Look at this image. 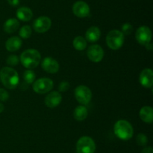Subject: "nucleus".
Listing matches in <instances>:
<instances>
[{
  "instance_id": "1",
  "label": "nucleus",
  "mask_w": 153,
  "mask_h": 153,
  "mask_svg": "<svg viewBox=\"0 0 153 153\" xmlns=\"http://www.w3.org/2000/svg\"><path fill=\"white\" fill-rule=\"evenodd\" d=\"M0 80L4 87L14 89L19 82V74L10 67H4L0 70Z\"/></svg>"
},
{
  "instance_id": "2",
  "label": "nucleus",
  "mask_w": 153,
  "mask_h": 153,
  "mask_svg": "<svg viewBox=\"0 0 153 153\" xmlns=\"http://www.w3.org/2000/svg\"><path fill=\"white\" fill-rule=\"evenodd\" d=\"M41 56L35 49H28L23 51L20 56V62L22 65L28 69H32L40 64Z\"/></svg>"
},
{
  "instance_id": "3",
  "label": "nucleus",
  "mask_w": 153,
  "mask_h": 153,
  "mask_svg": "<svg viewBox=\"0 0 153 153\" xmlns=\"http://www.w3.org/2000/svg\"><path fill=\"white\" fill-rule=\"evenodd\" d=\"M114 130L115 135L123 140L131 139L134 134V130L131 124L128 121L123 119L119 120L115 123Z\"/></svg>"
},
{
  "instance_id": "4",
  "label": "nucleus",
  "mask_w": 153,
  "mask_h": 153,
  "mask_svg": "<svg viewBox=\"0 0 153 153\" xmlns=\"http://www.w3.org/2000/svg\"><path fill=\"white\" fill-rule=\"evenodd\" d=\"M106 42L109 48L114 50L120 49L124 43V34L119 30L114 29L108 32L106 37Z\"/></svg>"
},
{
  "instance_id": "5",
  "label": "nucleus",
  "mask_w": 153,
  "mask_h": 153,
  "mask_svg": "<svg viewBox=\"0 0 153 153\" xmlns=\"http://www.w3.org/2000/svg\"><path fill=\"white\" fill-rule=\"evenodd\" d=\"M96 151V144L94 140L88 136L79 138L76 143L77 153H94Z\"/></svg>"
},
{
  "instance_id": "6",
  "label": "nucleus",
  "mask_w": 153,
  "mask_h": 153,
  "mask_svg": "<svg viewBox=\"0 0 153 153\" xmlns=\"http://www.w3.org/2000/svg\"><path fill=\"white\" fill-rule=\"evenodd\" d=\"M75 98L81 104H88L92 98V92L86 86H79L74 92Z\"/></svg>"
},
{
  "instance_id": "7",
  "label": "nucleus",
  "mask_w": 153,
  "mask_h": 153,
  "mask_svg": "<svg viewBox=\"0 0 153 153\" xmlns=\"http://www.w3.org/2000/svg\"><path fill=\"white\" fill-rule=\"evenodd\" d=\"M54 82L49 78H40L33 84V90L37 94H45L52 90Z\"/></svg>"
},
{
  "instance_id": "8",
  "label": "nucleus",
  "mask_w": 153,
  "mask_h": 153,
  "mask_svg": "<svg viewBox=\"0 0 153 153\" xmlns=\"http://www.w3.org/2000/svg\"><path fill=\"white\" fill-rule=\"evenodd\" d=\"M136 40L140 44L146 46L147 44L150 43L152 40V32L150 28L146 26L139 27L136 31Z\"/></svg>"
},
{
  "instance_id": "9",
  "label": "nucleus",
  "mask_w": 153,
  "mask_h": 153,
  "mask_svg": "<svg viewBox=\"0 0 153 153\" xmlns=\"http://www.w3.org/2000/svg\"><path fill=\"white\" fill-rule=\"evenodd\" d=\"M51 26H52V21L50 18L46 16H41L34 21L33 28L37 32L44 33L50 28Z\"/></svg>"
},
{
  "instance_id": "10",
  "label": "nucleus",
  "mask_w": 153,
  "mask_h": 153,
  "mask_svg": "<svg viewBox=\"0 0 153 153\" xmlns=\"http://www.w3.org/2000/svg\"><path fill=\"white\" fill-rule=\"evenodd\" d=\"M87 55L91 61L94 62H100L104 57V50L100 45H91L88 47Z\"/></svg>"
},
{
  "instance_id": "11",
  "label": "nucleus",
  "mask_w": 153,
  "mask_h": 153,
  "mask_svg": "<svg viewBox=\"0 0 153 153\" xmlns=\"http://www.w3.org/2000/svg\"><path fill=\"white\" fill-rule=\"evenodd\" d=\"M73 12L78 17H87L90 14V7L85 2L78 1L73 4Z\"/></svg>"
},
{
  "instance_id": "12",
  "label": "nucleus",
  "mask_w": 153,
  "mask_h": 153,
  "mask_svg": "<svg viewBox=\"0 0 153 153\" xmlns=\"http://www.w3.org/2000/svg\"><path fill=\"white\" fill-rule=\"evenodd\" d=\"M42 68L49 74H55L59 70V64L58 61L52 57H46L42 61Z\"/></svg>"
},
{
  "instance_id": "13",
  "label": "nucleus",
  "mask_w": 153,
  "mask_h": 153,
  "mask_svg": "<svg viewBox=\"0 0 153 153\" xmlns=\"http://www.w3.org/2000/svg\"><path fill=\"white\" fill-rule=\"evenodd\" d=\"M139 81L145 88H151L153 85V71L152 69H143L140 74Z\"/></svg>"
},
{
  "instance_id": "14",
  "label": "nucleus",
  "mask_w": 153,
  "mask_h": 153,
  "mask_svg": "<svg viewBox=\"0 0 153 153\" xmlns=\"http://www.w3.org/2000/svg\"><path fill=\"white\" fill-rule=\"evenodd\" d=\"M62 100V95L57 91L51 92L46 95L45 98V104L49 108H55L61 104Z\"/></svg>"
},
{
  "instance_id": "15",
  "label": "nucleus",
  "mask_w": 153,
  "mask_h": 153,
  "mask_svg": "<svg viewBox=\"0 0 153 153\" xmlns=\"http://www.w3.org/2000/svg\"><path fill=\"white\" fill-rule=\"evenodd\" d=\"M22 40L17 36H13L7 40L5 43V47L10 52H14L18 50L22 46Z\"/></svg>"
},
{
  "instance_id": "16",
  "label": "nucleus",
  "mask_w": 153,
  "mask_h": 153,
  "mask_svg": "<svg viewBox=\"0 0 153 153\" xmlns=\"http://www.w3.org/2000/svg\"><path fill=\"white\" fill-rule=\"evenodd\" d=\"M139 116L144 122L151 123L153 122V109L150 106H144L140 109Z\"/></svg>"
},
{
  "instance_id": "17",
  "label": "nucleus",
  "mask_w": 153,
  "mask_h": 153,
  "mask_svg": "<svg viewBox=\"0 0 153 153\" xmlns=\"http://www.w3.org/2000/svg\"><path fill=\"white\" fill-rule=\"evenodd\" d=\"M101 36V31L97 26H91L87 30L85 37L86 40L89 42H96L100 39Z\"/></svg>"
},
{
  "instance_id": "18",
  "label": "nucleus",
  "mask_w": 153,
  "mask_h": 153,
  "mask_svg": "<svg viewBox=\"0 0 153 153\" xmlns=\"http://www.w3.org/2000/svg\"><path fill=\"white\" fill-rule=\"evenodd\" d=\"M16 16L20 20L27 22L31 20L33 16V13L29 8L21 7L16 10Z\"/></svg>"
},
{
  "instance_id": "19",
  "label": "nucleus",
  "mask_w": 153,
  "mask_h": 153,
  "mask_svg": "<svg viewBox=\"0 0 153 153\" xmlns=\"http://www.w3.org/2000/svg\"><path fill=\"white\" fill-rule=\"evenodd\" d=\"M19 22L16 18H10L5 21L4 26H3V29L5 32L8 34L15 32L16 30L19 28Z\"/></svg>"
},
{
  "instance_id": "20",
  "label": "nucleus",
  "mask_w": 153,
  "mask_h": 153,
  "mask_svg": "<svg viewBox=\"0 0 153 153\" xmlns=\"http://www.w3.org/2000/svg\"><path fill=\"white\" fill-rule=\"evenodd\" d=\"M88 109L86 108V106L80 105V106H76V109L74 110L73 116L76 120L83 121L88 116Z\"/></svg>"
},
{
  "instance_id": "21",
  "label": "nucleus",
  "mask_w": 153,
  "mask_h": 153,
  "mask_svg": "<svg viewBox=\"0 0 153 153\" xmlns=\"http://www.w3.org/2000/svg\"><path fill=\"white\" fill-rule=\"evenodd\" d=\"M73 46L77 50H83L87 47V40L82 36H77L73 40Z\"/></svg>"
},
{
  "instance_id": "22",
  "label": "nucleus",
  "mask_w": 153,
  "mask_h": 153,
  "mask_svg": "<svg viewBox=\"0 0 153 153\" xmlns=\"http://www.w3.org/2000/svg\"><path fill=\"white\" fill-rule=\"evenodd\" d=\"M36 77L35 73L31 70H27L23 74V79L27 84H31L34 81Z\"/></svg>"
},
{
  "instance_id": "23",
  "label": "nucleus",
  "mask_w": 153,
  "mask_h": 153,
  "mask_svg": "<svg viewBox=\"0 0 153 153\" xmlns=\"http://www.w3.org/2000/svg\"><path fill=\"white\" fill-rule=\"evenodd\" d=\"M31 33H32V30H31V26L26 25L23 26L22 28L19 30V36H20L22 38L26 39L30 38V36L31 35Z\"/></svg>"
},
{
  "instance_id": "24",
  "label": "nucleus",
  "mask_w": 153,
  "mask_h": 153,
  "mask_svg": "<svg viewBox=\"0 0 153 153\" xmlns=\"http://www.w3.org/2000/svg\"><path fill=\"white\" fill-rule=\"evenodd\" d=\"M19 62V58L16 55H10L7 57V63L10 66H16Z\"/></svg>"
},
{
  "instance_id": "25",
  "label": "nucleus",
  "mask_w": 153,
  "mask_h": 153,
  "mask_svg": "<svg viewBox=\"0 0 153 153\" xmlns=\"http://www.w3.org/2000/svg\"><path fill=\"white\" fill-rule=\"evenodd\" d=\"M136 140H137V144L139 146H145L146 145L148 142L147 136L144 134H139L137 136V138H136Z\"/></svg>"
},
{
  "instance_id": "26",
  "label": "nucleus",
  "mask_w": 153,
  "mask_h": 153,
  "mask_svg": "<svg viewBox=\"0 0 153 153\" xmlns=\"http://www.w3.org/2000/svg\"><path fill=\"white\" fill-rule=\"evenodd\" d=\"M133 31V27L128 22H126L122 26V33L126 35H128V34H131Z\"/></svg>"
},
{
  "instance_id": "27",
  "label": "nucleus",
  "mask_w": 153,
  "mask_h": 153,
  "mask_svg": "<svg viewBox=\"0 0 153 153\" xmlns=\"http://www.w3.org/2000/svg\"><path fill=\"white\" fill-rule=\"evenodd\" d=\"M9 94L5 89L0 88V100L1 101H6L8 99Z\"/></svg>"
},
{
  "instance_id": "28",
  "label": "nucleus",
  "mask_w": 153,
  "mask_h": 153,
  "mask_svg": "<svg viewBox=\"0 0 153 153\" xmlns=\"http://www.w3.org/2000/svg\"><path fill=\"white\" fill-rule=\"evenodd\" d=\"M70 88V83L67 81H62L59 85L60 92H66Z\"/></svg>"
},
{
  "instance_id": "29",
  "label": "nucleus",
  "mask_w": 153,
  "mask_h": 153,
  "mask_svg": "<svg viewBox=\"0 0 153 153\" xmlns=\"http://www.w3.org/2000/svg\"><path fill=\"white\" fill-rule=\"evenodd\" d=\"M141 153H153V149L151 146H147L142 150Z\"/></svg>"
},
{
  "instance_id": "30",
  "label": "nucleus",
  "mask_w": 153,
  "mask_h": 153,
  "mask_svg": "<svg viewBox=\"0 0 153 153\" xmlns=\"http://www.w3.org/2000/svg\"><path fill=\"white\" fill-rule=\"evenodd\" d=\"M7 2L11 6H16L19 4V0H7Z\"/></svg>"
},
{
  "instance_id": "31",
  "label": "nucleus",
  "mask_w": 153,
  "mask_h": 153,
  "mask_svg": "<svg viewBox=\"0 0 153 153\" xmlns=\"http://www.w3.org/2000/svg\"><path fill=\"white\" fill-rule=\"evenodd\" d=\"M146 48L147 50H152V44L151 43H149V44H147L146 45Z\"/></svg>"
},
{
  "instance_id": "32",
  "label": "nucleus",
  "mask_w": 153,
  "mask_h": 153,
  "mask_svg": "<svg viewBox=\"0 0 153 153\" xmlns=\"http://www.w3.org/2000/svg\"><path fill=\"white\" fill-rule=\"evenodd\" d=\"M3 110H4V105H3L2 104L0 103V113L2 112Z\"/></svg>"
}]
</instances>
